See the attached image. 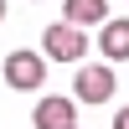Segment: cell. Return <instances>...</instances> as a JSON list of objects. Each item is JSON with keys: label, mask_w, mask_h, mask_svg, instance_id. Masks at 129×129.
Returning a JSON list of instances; mask_svg holds the SVG:
<instances>
[{"label": "cell", "mask_w": 129, "mask_h": 129, "mask_svg": "<svg viewBox=\"0 0 129 129\" xmlns=\"http://www.w3.org/2000/svg\"><path fill=\"white\" fill-rule=\"evenodd\" d=\"M31 124H36V129H78V103L62 98V93H52V98H41V103H36Z\"/></svg>", "instance_id": "cell-4"}, {"label": "cell", "mask_w": 129, "mask_h": 129, "mask_svg": "<svg viewBox=\"0 0 129 129\" xmlns=\"http://www.w3.org/2000/svg\"><path fill=\"white\" fill-rule=\"evenodd\" d=\"M62 21L67 26H103L109 21V5L103 0H62Z\"/></svg>", "instance_id": "cell-5"}, {"label": "cell", "mask_w": 129, "mask_h": 129, "mask_svg": "<svg viewBox=\"0 0 129 129\" xmlns=\"http://www.w3.org/2000/svg\"><path fill=\"white\" fill-rule=\"evenodd\" d=\"M41 78H47V57H36V52H10L5 57V83L16 93H36Z\"/></svg>", "instance_id": "cell-3"}, {"label": "cell", "mask_w": 129, "mask_h": 129, "mask_svg": "<svg viewBox=\"0 0 129 129\" xmlns=\"http://www.w3.org/2000/svg\"><path fill=\"white\" fill-rule=\"evenodd\" d=\"M114 129H129V109H119V114H114Z\"/></svg>", "instance_id": "cell-7"}, {"label": "cell", "mask_w": 129, "mask_h": 129, "mask_svg": "<svg viewBox=\"0 0 129 129\" xmlns=\"http://www.w3.org/2000/svg\"><path fill=\"white\" fill-rule=\"evenodd\" d=\"M72 88H78V103H109L119 83H114V67H109V62H83Z\"/></svg>", "instance_id": "cell-2"}, {"label": "cell", "mask_w": 129, "mask_h": 129, "mask_svg": "<svg viewBox=\"0 0 129 129\" xmlns=\"http://www.w3.org/2000/svg\"><path fill=\"white\" fill-rule=\"evenodd\" d=\"M98 47H103V57H109V62H129V21H103Z\"/></svg>", "instance_id": "cell-6"}, {"label": "cell", "mask_w": 129, "mask_h": 129, "mask_svg": "<svg viewBox=\"0 0 129 129\" xmlns=\"http://www.w3.org/2000/svg\"><path fill=\"white\" fill-rule=\"evenodd\" d=\"M0 21H5V0H0Z\"/></svg>", "instance_id": "cell-8"}, {"label": "cell", "mask_w": 129, "mask_h": 129, "mask_svg": "<svg viewBox=\"0 0 129 129\" xmlns=\"http://www.w3.org/2000/svg\"><path fill=\"white\" fill-rule=\"evenodd\" d=\"M41 47H47L52 62H83V57H88V36H83V26H67V21L47 26Z\"/></svg>", "instance_id": "cell-1"}]
</instances>
